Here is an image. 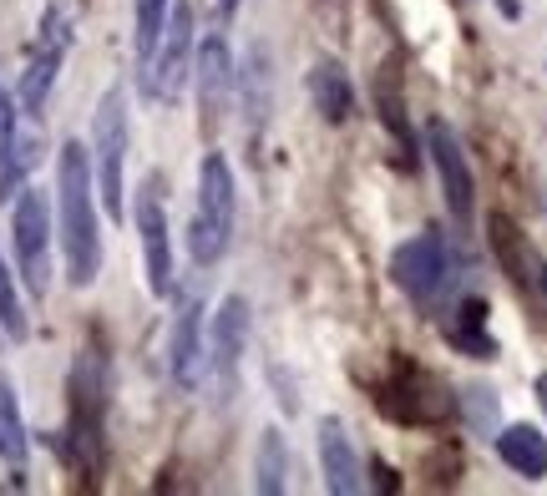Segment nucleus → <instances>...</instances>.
<instances>
[{"label":"nucleus","instance_id":"f257e3e1","mask_svg":"<svg viewBox=\"0 0 547 496\" xmlns=\"http://www.w3.org/2000/svg\"><path fill=\"white\" fill-rule=\"evenodd\" d=\"M56 228H61L66 279L76 289L97 284V274H102V218H97L92 152L82 142H66L61 157H56Z\"/></svg>","mask_w":547,"mask_h":496},{"label":"nucleus","instance_id":"f03ea898","mask_svg":"<svg viewBox=\"0 0 547 496\" xmlns=\"http://www.w3.org/2000/svg\"><path fill=\"white\" fill-rule=\"evenodd\" d=\"M233 223H239L233 168H228L223 152H203V162H198V203H193V223H188V259L198 269H213L228 254Z\"/></svg>","mask_w":547,"mask_h":496},{"label":"nucleus","instance_id":"7ed1b4c3","mask_svg":"<svg viewBox=\"0 0 547 496\" xmlns=\"http://www.w3.org/2000/svg\"><path fill=\"white\" fill-rule=\"evenodd\" d=\"M92 178L112 223L127 218V92L107 87L92 117Z\"/></svg>","mask_w":547,"mask_h":496},{"label":"nucleus","instance_id":"20e7f679","mask_svg":"<svg viewBox=\"0 0 547 496\" xmlns=\"http://www.w3.org/2000/svg\"><path fill=\"white\" fill-rule=\"evenodd\" d=\"M390 279L396 289L416 304V309H441L446 289L456 284V254L441 228H426L416 238H406L396 254H390Z\"/></svg>","mask_w":547,"mask_h":496},{"label":"nucleus","instance_id":"39448f33","mask_svg":"<svg viewBox=\"0 0 547 496\" xmlns=\"http://www.w3.org/2000/svg\"><path fill=\"white\" fill-rule=\"evenodd\" d=\"M102 416H107V370L97 350H82L71 370V421H66V456L82 471L102 466Z\"/></svg>","mask_w":547,"mask_h":496},{"label":"nucleus","instance_id":"423d86ee","mask_svg":"<svg viewBox=\"0 0 547 496\" xmlns=\"http://www.w3.org/2000/svg\"><path fill=\"white\" fill-rule=\"evenodd\" d=\"M66 51H71V11H66V0H46L36 46H31V56H26L21 81H16V107H21L31 122L46 117V102H51V87H56V76H61Z\"/></svg>","mask_w":547,"mask_h":496},{"label":"nucleus","instance_id":"0eeeda50","mask_svg":"<svg viewBox=\"0 0 547 496\" xmlns=\"http://www.w3.org/2000/svg\"><path fill=\"white\" fill-rule=\"evenodd\" d=\"M193 51H198L193 6H188V0H178V6L168 11V26H163V41H158V51H152V61L137 71L142 92H147L152 102L173 107V102L188 92V81H193Z\"/></svg>","mask_w":547,"mask_h":496},{"label":"nucleus","instance_id":"6e6552de","mask_svg":"<svg viewBox=\"0 0 547 496\" xmlns=\"http://www.w3.org/2000/svg\"><path fill=\"white\" fill-rule=\"evenodd\" d=\"M11 243H16V269H21L26 289L36 299H46V289H51V208H46V193L41 188L16 193Z\"/></svg>","mask_w":547,"mask_h":496},{"label":"nucleus","instance_id":"1a4fd4ad","mask_svg":"<svg viewBox=\"0 0 547 496\" xmlns=\"http://www.w3.org/2000/svg\"><path fill=\"white\" fill-rule=\"evenodd\" d=\"M249 299L244 294H228L208 324V375L218 385L223 400H233V390H239V365H244V350H249Z\"/></svg>","mask_w":547,"mask_h":496},{"label":"nucleus","instance_id":"9d476101","mask_svg":"<svg viewBox=\"0 0 547 496\" xmlns=\"http://www.w3.org/2000/svg\"><path fill=\"white\" fill-rule=\"evenodd\" d=\"M426 147H431V162H436V178H441V193H446L451 223H456V228H472V213H477V183H472V162H466L461 137L451 132V122L431 117V122H426Z\"/></svg>","mask_w":547,"mask_h":496},{"label":"nucleus","instance_id":"9b49d317","mask_svg":"<svg viewBox=\"0 0 547 496\" xmlns=\"http://www.w3.org/2000/svg\"><path fill=\"white\" fill-rule=\"evenodd\" d=\"M168 375L173 385L188 395L203 385L208 375V329H203V299L188 294L173 314V329H168Z\"/></svg>","mask_w":547,"mask_h":496},{"label":"nucleus","instance_id":"f8f14e48","mask_svg":"<svg viewBox=\"0 0 547 496\" xmlns=\"http://www.w3.org/2000/svg\"><path fill=\"white\" fill-rule=\"evenodd\" d=\"M137 238H142V269H147V289L168 299L173 294V228H168V213H163V198L158 188H142L137 193Z\"/></svg>","mask_w":547,"mask_h":496},{"label":"nucleus","instance_id":"ddd939ff","mask_svg":"<svg viewBox=\"0 0 547 496\" xmlns=\"http://www.w3.org/2000/svg\"><path fill=\"white\" fill-rule=\"evenodd\" d=\"M233 71H239V61H233L228 51V36L213 31L198 51H193V87H198V107H203V127L213 132L228 112V97H233Z\"/></svg>","mask_w":547,"mask_h":496},{"label":"nucleus","instance_id":"4468645a","mask_svg":"<svg viewBox=\"0 0 547 496\" xmlns=\"http://www.w3.org/2000/svg\"><path fill=\"white\" fill-rule=\"evenodd\" d=\"M233 97H239V107H244L249 132H259L264 117H269V102H274V61H269V46L264 41H254L244 51L239 71H233Z\"/></svg>","mask_w":547,"mask_h":496},{"label":"nucleus","instance_id":"2eb2a0df","mask_svg":"<svg viewBox=\"0 0 547 496\" xmlns=\"http://www.w3.org/2000/svg\"><path fill=\"white\" fill-rule=\"evenodd\" d=\"M320 471H325V486H330L335 496H355V491H365L355 441H350V431H345L335 416L320 421Z\"/></svg>","mask_w":547,"mask_h":496},{"label":"nucleus","instance_id":"dca6fc26","mask_svg":"<svg viewBox=\"0 0 547 496\" xmlns=\"http://www.w3.org/2000/svg\"><path fill=\"white\" fill-rule=\"evenodd\" d=\"M31 147L21 142V107H16V92L0 81V203H6L16 188H21V173L31 168Z\"/></svg>","mask_w":547,"mask_h":496},{"label":"nucleus","instance_id":"f3484780","mask_svg":"<svg viewBox=\"0 0 547 496\" xmlns=\"http://www.w3.org/2000/svg\"><path fill=\"white\" fill-rule=\"evenodd\" d=\"M309 97H315V112L330 127L355 117V81H350V71L335 56H320L315 66H309Z\"/></svg>","mask_w":547,"mask_h":496},{"label":"nucleus","instance_id":"a211bd4d","mask_svg":"<svg viewBox=\"0 0 547 496\" xmlns=\"http://www.w3.org/2000/svg\"><path fill=\"white\" fill-rule=\"evenodd\" d=\"M497 456L522 481H542L547 476V436L537 426H507V431H497Z\"/></svg>","mask_w":547,"mask_h":496},{"label":"nucleus","instance_id":"6ab92c4d","mask_svg":"<svg viewBox=\"0 0 547 496\" xmlns=\"http://www.w3.org/2000/svg\"><path fill=\"white\" fill-rule=\"evenodd\" d=\"M0 461H6L16 476H26V461H31V436H26V421H21V400H16V385L0 375Z\"/></svg>","mask_w":547,"mask_h":496},{"label":"nucleus","instance_id":"aec40b11","mask_svg":"<svg viewBox=\"0 0 547 496\" xmlns=\"http://www.w3.org/2000/svg\"><path fill=\"white\" fill-rule=\"evenodd\" d=\"M289 486V441L284 431H264L259 436V451H254V491L259 496H279Z\"/></svg>","mask_w":547,"mask_h":496},{"label":"nucleus","instance_id":"412c9836","mask_svg":"<svg viewBox=\"0 0 547 496\" xmlns=\"http://www.w3.org/2000/svg\"><path fill=\"white\" fill-rule=\"evenodd\" d=\"M487 238H492V254H497V264L517 279V284H527L532 274L527 269H537V259L527 254V243H522V233H517V223L507 218V213H492L487 218Z\"/></svg>","mask_w":547,"mask_h":496},{"label":"nucleus","instance_id":"4be33fe9","mask_svg":"<svg viewBox=\"0 0 547 496\" xmlns=\"http://www.w3.org/2000/svg\"><path fill=\"white\" fill-rule=\"evenodd\" d=\"M168 11H173V0H137V6H132V56H137V71L152 61V51H158Z\"/></svg>","mask_w":547,"mask_h":496},{"label":"nucleus","instance_id":"5701e85b","mask_svg":"<svg viewBox=\"0 0 547 496\" xmlns=\"http://www.w3.org/2000/svg\"><path fill=\"white\" fill-rule=\"evenodd\" d=\"M375 102H380V122L385 132H396V152L406 168H416V142H411V127H406V107H401V92H390V81L380 76V87H375Z\"/></svg>","mask_w":547,"mask_h":496},{"label":"nucleus","instance_id":"b1692460","mask_svg":"<svg viewBox=\"0 0 547 496\" xmlns=\"http://www.w3.org/2000/svg\"><path fill=\"white\" fill-rule=\"evenodd\" d=\"M0 329H6V340H26L31 335V319H26V304H21V289H16V274L11 264L0 259Z\"/></svg>","mask_w":547,"mask_h":496},{"label":"nucleus","instance_id":"393cba45","mask_svg":"<svg viewBox=\"0 0 547 496\" xmlns=\"http://www.w3.org/2000/svg\"><path fill=\"white\" fill-rule=\"evenodd\" d=\"M213 16H218V26H228L233 16H239V0H213Z\"/></svg>","mask_w":547,"mask_h":496},{"label":"nucleus","instance_id":"a878e982","mask_svg":"<svg viewBox=\"0 0 547 496\" xmlns=\"http://www.w3.org/2000/svg\"><path fill=\"white\" fill-rule=\"evenodd\" d=\"M497 11H502L507 21H517V16H522V6H517V0H497Z\"/></svg>","mask_w":547,"mask_h":496},{"label":"nucleus","instance_id":"bb28decb","mask_svg":"<svg viewBox=\"0 0 547 496\" xmlns=\"http://www.w3.org/2000/svg\"><path fill=\"white\" fill-rule=\"evenodd\" d=\"M532 274H537V289H542V299H547V264H537Z\"/></svg>","mask_w":547,"mask_h":496},{"label":"nucleus","instance_id":"cd10ccee","mask_svg":"<svg viewBox=\"0 0 547 496\" xmlns=\"http://www.w3.org/2000/svg\"><path fill=\"white\" fill-rule=\"evenodd\" d=\"M537 400H542V410H547V370L537 375Z\"/></svg>","mask_w":547,"mask_h":496}]
</instances>
